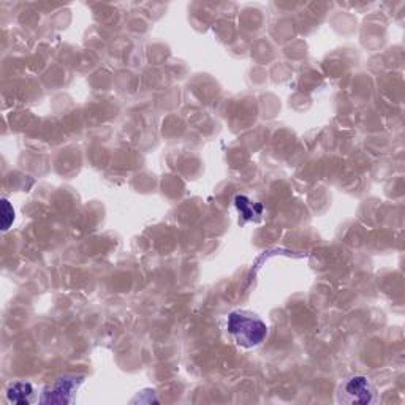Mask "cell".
Here are the masks:
<instances>
[{"mask_svg":"<svg viewBox=\"0 0 405 405\" xmlns=\"http://www.w3.org/2000/svg\"><path fill=\"white\" fill-rule=\"evenodd\" d=\"M227 329L236 345L242 349H255L262 345L268 335V326L255 314L247 310L231 312L227 320Z\"/></svg>","mask_w":405,"mask_h":405,"instance_id":"obj_1","label":"cell"},{"mask_svg":"<svg viewBox=\"0 0 405 405\" xmlns=\"http://www.w3.org/2000/svg\"><path fill=\"white\" fill-rule=\"evenodd\" d=\"M335 399L344 405H374L380 397L377 388L364 375H351L339 385Z\"/></svg>","mask_w":405,"mask_h":405,"instance_id":"obj_2","label":"cell"},{"mask_svg":"<svg viewBox=\"0 0 405 405\" xmlns=\"http://www.w3.org/2000/svg\"><path fill=\"white\" fill-rule=\"evenodd\" d=\"M81 383V380L77 379H61L57 380L56 383L51 385L49 388H46L42 397V402H59V404H67L72 402V396L77 391L78 385Z\"/></svg>","mask_w":405,"mask_h":405,"instance_id":"obj_3","label":"cell"},{"mask_svg":"<svg viewBox=\"0 0 405 405\" xmlns=\"http://www.w3.org/2000/svg\"><path fill=\"white\" fill-rule=\"evenodd\" d=\"M7 399L13 404H31L35 401L33 386L26 381H15L7 388Z\"/></svg>","mask_w":405,"mask_h":405,"instance_id":"obj_4","label":"cell"},{"mask_svg":"<svg viewBox=\"0 0 405 405\" xmlns=\"http://www.w3.org/2000/svg\"><path fill=\"white\" fill-rule=\"evenodd\" d=\"M236 207L241 212V216L246 219V221H253L258 216H262L263 212V206L258 205V202H252L247 196H236Z\"/></svg>","mask_w":405,"mask_h":405,"instance_id":"obj_5","label":"cell"},{"mask_svg":"<svg viewBox=\"0 0 405 405\" xmlns=\"http://www.w3.org/2000/svg\"><path fill=\"white\" fill-rule=\"evenodd\" d=\"M15 221V209L8 200H2V230L7 231Z\"/></svg>","mask_w":405,"mask_h":405,"instance_id":"obj_6","label":"cell"}]
</instances>
